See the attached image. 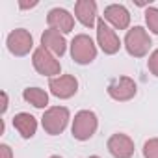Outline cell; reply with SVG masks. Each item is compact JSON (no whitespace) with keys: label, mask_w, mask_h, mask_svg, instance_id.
<instances>
[{"label":"cell","mask_w":158,"mask_h":158,"mask_svg":"<svg viewBox=\"0 0 158 158\" xmlns=\"http://www.w3.org/2000/svg\"><path fill=\"white\" fill-rule=\"evenodd\" d=\"M32 65H34V69L39 74L48 76V78H56L61 73L60 60H56V56L52 52H48L47 48H43V47H37L34 50V54H32Z\"/></svg>","instance_id":"obj_5"},{"label":"cell","mask_w":158,"mask_h":158,"mask_svg":"<svg viewBox=\"0 0 158 158\" xmlns=\"http://www.w3.org/2000/svg\"><path fill=\"white\" fill-rule=\"evenodd\" d=\"M74 17L86 28L97 26V2H93V0H78L74 4Z\"/></svg>","instance_id":"obj_13"},{"label":"cell","mask_w":158,"mask_h":158,"mask_svg":"<svg viewBox=\"0 0 158 158\" xmlns=\"http://www.w3.org/2000/svg\"><path fill=\"white\" fill-rule=\"evenodd\" d=\"M47 24L48 28L58 30L60 34H69L74 28V17L63 8H54L47 15Z\"/></svg>","instance_id":"obj_12"},{"label":"cell","mask_w":158,"mask_h":158,"mask_svg":"<svg viewBox=\"0 0 158 158\" xmlns=\"http://www.w3.org/2000/svg\"><path fill=\"white\" fill-rule=\"evenodd\" d=\"M13 128L24 138V139H30L35 136V130H37V119L28 114V112H21L13 117Z\"/></svg>","instance_id":"obj_15"},{"label":"cell","mask_w":158,"mask_h":158,"mask_svg":"<svg viewBox=\"0 0 158 158\" xmlns=\"http://www.w3.org/2000/svg\"><path fill=\"white\" fill-rule=\"evenodd\" d=\"M102 19L112 24L114 30H127L130 26V11L123 4H110L104 8Z\"/></svg>","instance_id":"obj_11"},{"label":"cell","mask_w":158,"mask_h":158,"mask_svg":"<svg viewBox=\"0 0 158 158\" xmlns=\"http://www.w3.org/2000/svg\"><path fill=\"white\" fill-rule=\"evenodd\" d=\"M97 127H99L97 114L91 110H80L78 114H74V119L71 125V134L78 141H88L97 132Z\"/></svg>","instance_id":"obj_1"},{"label":"cell","mask_w":158,"mask_h":158,"mask_svg":"<svg viewBox=\"0 0 158 158\" xmlns=\"http://www.w3.org/2000/svg\"><path fill=\"white\" fill-rule=\"evenodd\" d=\"M69 119H71V114L65 106H50L45 110V114L41 117V125L47 134L58 136L67 128Z\"/></svg>","instance_id":"obj_4"},{"label":"cell","mask_w":158,"mask_h":158,"mask_svg":"<svg viewBox=\"0 0 158 158\" xmlns=\"http://www.w3.org/2000/svg\"><path fill=\"white\" fill-rule=\"evenodd\" d=\"M143 158H158V138H151L143 143Z\"/></svg>","instance_id":"obj_18"},{"label":"cell","mask_w":158,"mask_h":158,"mask_svg":"<svg viewBox=\"0 0 158 158\" xmlns=\"http://www.w3.org/2000/svg\"><path fill=\"white\" fill-rule=\"evenodd\" d=\"M41 47L47 48L48 52H52L56 58H61L67 50V41H65L63 34H60L58 30L48 28L41 34Z\"/></svg>","instance_id":"obj_14"},{"label":"cell","mask_w":158,"mask_h":158,"mask_svg":"<svg viewBox=\"0 0 158 158\" xmlns=\"http://www.w3.org/2000/svg\"><path fill=\"white\" fill-rule=\"evenodd\" d=\"M145 23H147L149 32L154 34V35H158V8L149 6L145 10Z\"/></svg>","instance_id":"obj_17"},{"label":"cell","mask_w":158,"mask_h":158,"mask_svg":"<svg viewBox=\"0 0 158 158\" xmlns=\"http://www.w3.org/2000/svg\"><path fill=\"white\" fill-rule=\"evenodd\" d=\"M35 6H37L35 0H34V2H23V0H21V2H19V8L21 10H28V8H35Z\"/></svg>","instance_id":"obj_21"},{"label":"cell","mask_w":158,"mask_h":158,"mask_svg":"<svg viewBox=\"0 0 158 158\" xmlns=\"http://www.w3.org/2000/svg\"><path fill=\"white\" fill-rule=\"evenodd\" d=\"M71 58L78 65H88L97 58V45L88 34H78L71 41Z\"/></svg>","instance_id":"obj_3"},{"label":"cell","mask_w":158,"mask_h":158,"mask_svg":"<svg viewBox=\"0 0 158 158\" xmlns=\"http://www.w3.org/2000/svg\"><path fill=\"white\" fill-rule=\"evenodd\" d=\"M89 158H101V156H89Z\"/></svg>","instance_id":"obj_24"},{"label":"cell","mask_w":158,"mask_h":158,"mask_svg":"<svg viewBox=\"0 0 158 158\" xmlns=\"http://www.w3.org/2000/svg\"><path fill=\"white\" fill-rule=\"evenodd\" d=\"M6 45H8V50L17 56V58H23V56H28L30 50L34 48V37L28 30L24 28H15L13 32L8 34V39H6Z\"/></svg>","instance_id":"obj_7"},{"label":"cell","mask_w":158,"mask_h":158,"mask_svg":"<svg viewBox=\"0 0 158 158\" xmlns=\"http://www.w3.org/2000/svg\"><path fill=\"white\" fill-rule=\"evenodd\" d=\"M0 158H13V151L8 143H2L0 145Z\"/></svg>","instance_id":"obj_20"},{"label":"cell","mask_w":158,"mask_h":158,"mask_svg":"<svg viewBox=\"0 0 158 158\" xmlns=\"http://www.w3.org/2000/svg\"><path fill=\"white\" fill-rule=\"evenodd\" d=\"M48 89L58 99H71L78 91V80L73 74H60L48 80Z\"/></svg>","instance_id":"obj_9"},{"label":"cell","mask_w":158,"mask_h":158,"mask_svg":"<svg viewBox=\"0 0 158 158\" xmlns=\"http://www.w3.org/2000/svg\"><path fill=\"white\" fill-rule=\"evenodd\" d=\"M23 99L32 104L34 108H47L48 106V93L41 88H26L23 91Z\"/></svg>","instance_id":"obj_16"},{"label":"cell","mask_w":158,"mask_h":158,"mask_svg":"<svg viewBox=\"0 0 158 158\" xmlns=\"http://www.w3.org/2000/svg\"><path fill=\"white\" fill-rule=\"evenodd\" d=\"M50 158H61V156H58V154H52V156H50Z\"/></svg>","instance_id":"obj_23"},{"label":"cell","mask_w":158,"mask_h":158,"mask_svg":"<svg viewBox=\"0 0 158 158\" xmlns=\"http://www.w3.org/2000/svg\"><path fill=\"white\" fill-rule=\"evenodd\" d=\"M108 152L114 156V158H132L134 156V141L130 136L123 134V132H117V134H112L108 138Z\"/></svg>","instance_id":"obj_10"},{"label":"cell","mask_w":158,"mask_h":158,"mask_svg":"<svg viewBox=\"0 0 158 158\" xmlns=\"http://www.w3.org/2000/svg\"><path fill=\"white\" fill-rule=\"evenodd\" d=\"M95 28H97V45L101 47V50L108 56L117 54L119 48H121V39L115 34V30L104 19H99Z\"/></svg>","instance_id":"obj_6"},{"label":"cell","mask_w":158,"mask_h":158,"mask_svg":"<svg viewBox=\"0 0 158 158\" xmlns=\"http://www.w3.org/2000/svg\"><path fill=\"white\" fill-rule=\"evenodd\" d=\"M147 67H149V71H151L154 76H158V48L151 52V56H149V60H147Z\"/></svg>","instance_id":"obj_19"},{"label":"cell","mask_w":158,"mask_h":158,"mask_svg":"<svg viewBox=\"0 0 158 158\" xmlns=\"http://www.w3.org/2000/svg\"><path fill=\"white\" fill-rule=\"evenodd\" d=\"M106 91H108L110 99H114L117 102H127V101L136 97L138 86L130 76H119V78H114V80L108 84Z\"/></svg>","instance_id":"obj_8"},{"label":"cell","mask_w":158,"mask_h":158,"mask_svg":"<svg viewBox=\"0 0 158 158\" xmlns=\"http://www.w3.org/2000/svg\"><path fill=\"white\" fill-rule=\"evenodd\" d=\"M125 48L130 56L134 58H145L152 47V41H151V35L149 32L143 28V26H134L127 32L125 35Z\"/></svg>","instance_id":"obj_2"},{"label":"cell","mask_w":158,"mask_h":158,"mask_svg":"<svg viewBox=\"0 0 158 158\" xmlns=\"http://www.w3.org/2000/svg\"><path fill=\"white\" fill-rule=\"evenodd\" d=\"M6 112H8V93L2 91V114H6Z\"/></svg>","instance_id":"obj_22"}]
</instances>
